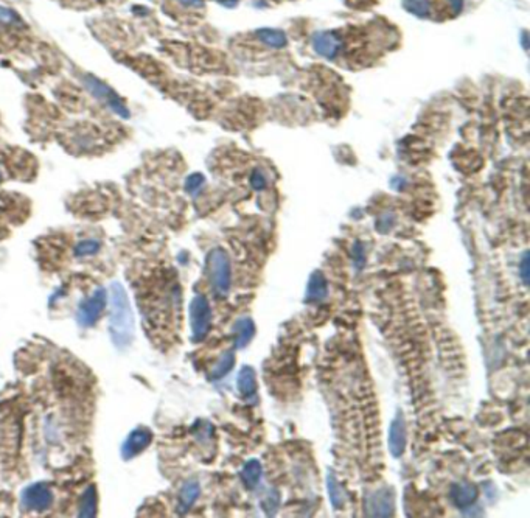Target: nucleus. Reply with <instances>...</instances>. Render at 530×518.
<instances>
[{
  "instance_id": "1",
  "label": "nucleus",
  "mask_w": 530,
  "mask_h": 518,
  "mask_svg": "<svg viewBox=\"0 0 530 518\" xmlns=\"http://www.w3.org/2000/svg\"><path fill=\"white\" fill-rule=\"evenodd\" d=\"M109 331L118 349L127 347L134 341V315L125 288L117 282L111 286Z\"/></svg>"
},
{
  "instance_id": "2",
  "label": "nucleus",
  "mask_w": 530,
  "mask_h": 518,
  "mask_svg": "<svg viewBox=\"0 0 530 518\" xmlns=\"http://www.w3.org/2000/svg\"><path fill=\"white\" fill-rule=\"evenodd\" d=\"M207 270L210 284H212L215 293L218 296H226L231 290L232 282L231 260H229L226 251H222L220 248L212 249L207 255Z\"/></svg>"
},
{
  "instance_id": "3",
  "label": "nucleus",
  "mask_w": 530,
  "mask_h": 518,
  "mask_svg": "<svg viewBox=\"0 0 530 518\" xmlns=\"http://www.w3.org/2000/svg\"><path fill=\"white\" fill-rule=\"evenodd\" d=\"M82 83H85V87L87 91L97 100L103 101L114 114L120 115L121 119L130 117V110H127L126 105L123 103V100H121L120 95L114 91L112 87L107 86L106 83L98 80L97 76L94 75H86L85 78H82Z\"/></svg>"
},
{
  "instance_id": "4",
  "label": "nucleus",
  "mask_w": 530,
  "mask_h": 518,
  "mask_svg": "<svg viewBox=\"0 0 530 518\" xmlns=\"http://www.w3.org/2000/svg\"><path fill=\"white\" fill-rule=\"evenodd\" d=\"M190 324L193 341L200 343L209 335L212 325V310L209 300L204 296H195L190 304Z\"/></svg>"
},
{
  "instance_id": "5",
  "label": "nucleus",
  "mask_w": 530,
  "mask_h": 518,
  "mask_svg": "<svg viewBox=\"0 0 530 518\" xmlns=\"http://www.w3.org/2000/svg\"><path fill=\"white\" fill-rule=\"evenodd\" d=\"M106 307V291L105 288H97L91 297L82 300L78 310H76V321L82 327H91L98 321L101 311Z\"/></svg>"
},
{
  "instance_id": "6",
  "label": "nucleus",
  "mask_w": 530,
  "mask_h": 518,
  "mask_svg": "<svg viewBox=\"0 0 530 518\" xmlns=\"http://www.w3.org/2000/svg\"><path fill=\"white\" fill-rule=\"evenodd\" d=\"M53 503V494L47 485L33 484L22 492V506L33 512L47 510Z\"/></svg>"
},
{
  "instance_id": "7",
  "label": "nucleus",
  "mask_w": 530,
  "mask_h": 518,
  "mask_svg": "<svg viewBox=\"0 0 530 518\" xmlns=\"http://www.w3.org/2000/svg\"><path fill=\"white\" fill-rule=\"evenodd\" d=\"M366 510L370 517H391L395 510V495L391 489H380L367 498Z\"/></svg>"
},
{
  "instance_id": "8",
  "label": "nucleus",
  "mask_w": 530,
  "mask_h": 518,
  "mask_svg": "<svg viewBox=\"0 0 530 518\" xmlns=\"http://www.w3.org/2000/svg\"><path fill=\"white\" fill-rule=\"evenodd\" d=\"M151 442H152L151 430H148V428L145 426L136 428L132 433H130V436H127L123 447H121V456H123L125 459H131L134 456H137L139 453H142Z\"/></svg>"
},
{
  "instance_id": "9",
  "label": "nucleus",
  "mask_w": 530,
  "mask_h": 518,
  "mask_svg": "<svg viewBox=\"0 0 530 518\" xmlns=\"http://www.w3.org/2000/svg\"><path fill=\"white\" fill-rule=\"evenodd\" d=\"M406 420L403 413L398 411L395 419L392 420L391 431H389V450H391L394 458H400L406 450Z\"/></svg>"
},
{
  "instance_id": "10",
  "label": "nucleus",
  "mask_w": 530,
  "mask_h": 518,
  "mask_svg": "<svg viewBox=\"0 0 530 518\" xmlns=\"http://www.w3.org/2000/svg\"><path fill=\"white\" fill-rule=\"evenodd\" d=\"M341 47V37L336 33H331V31H321V33H316L312 36V49L321 56L328 58V60L339 53Z\"/></svg>"
},
{
  "instance_id": "11",
  "label": "nucleus",
  "mask_w": 530,
  "mask_h": 518,
  "mask_svg": "<svg viewBox=\"0 0 530 518\" xmlns=\"http://www.w3.org/2000/svg\"><path fill=\"white\" fill-rule=\"evenodd\" d=\"M479 497V490L471 483H457L451 485L450 498L459 509H467L476 503Z\"/></svg>"
},
{
  "instance_id": "12",
  "label": "nucleus",
  "mask_w": 530,
  "mask_h": 518,
  "mask_svg": "<svg viewBox=\"0 0 530 518\" xmlns=\"http://www.w3.org/2000/svg\"><path fill=\"white\" fill-rule=\"evenodd\" d=\"M328 296V284L321 271L311 274L306 286V302H322Z\"/></svg>"
},
{
  "instance_id": "13",
  "label": "nucleus",
  "mask_w": 530,
  "mask_h": 518,
  "mask_svg": "<svg viewBox=\"0 0 530 518\" xmlns=\"http://www.w3.org/2000/svg\"><path fill=\"white\" fill-rule=\"evenodd\" d=\"M235 347L236 349H242L252 341V338L255 335V324L251 318H240L238 321L235 322Z\"/></svg>"
},
{
  "instance_id": "14",
  "label": "nucleus",
  "mask_w": 530,
  "mask_h": 518,
  "mask_svg": "<svg viewBox=\"0 0 530 518\" xmlns=\"http://www.w3.org/2000/svg\"><path fill=\"white\" fill-rule=\"evenodd\" d=\"M261 475H263V467H261L260 460L251 459V460H247L245 467H242L241 481L249 490H252L260 484Z\"/></svg>"
},
{
  "instance_id": "15",
  "label": "nucleus",
  "mask_w": 530,
  "mask_h": 518,
  "mask_svg": "<svg viewBox=\"0 0 530 518\" xmlns=\"http://www.w3.org/2000/svg\"><path fill=\"white\" fill-rule=\"evenodd\" d=\"M236 386L242 397H252L257 392V379H255V370L251 366H245L240 370Z\"/></svg>"
},
{
  "instance_id": "16",
  "label": "nucleus",
  "mask_w": 530,
  "mask_h": 518,
  "mask_svg": "<svg viewBox=\"0 0 530 518\" xmlns=\"http://www.w3.org/2000/svg\"><path fill=\"white\" fill-rule=\"evenodd\" d=\"M200 494H201L200 483L195 481V479H190V481L184 484L181 494H179V506H181L182 512H185V510H188L191 506H193L195 501L200 498Z\"/></svg>"
},
{
  "instance_id": "17",
  "label": "nucleus",
  "mask_w": 530,
  "mask_h": 518,
  "mask_svg": "<svg viewBox=\"0 0 530 518\" xmlns=\"http://www.w3.org/2000/svg\"><path fill=\"white\" fill-rule=\"evenodd\" d=\"M97 490H95L94 485H91L81 497L78 515L85 518L95 517V514H97Z\"/></svg>"
},
{
  "instance_id": "18",
  "label": "nucleus",
  "mask_w": 530,
  "mask_h": 518,
  "mask_svg": "<svg viewBox=\"0 0 530 518\" xmlns=\"http://www.w3.org/2000/svg\"><path fill=\"white\" fill-rule=\"evenodd\" d=\"M258 40L272 49H282L286 46V35L282 30L261 28L257 31Z\"/></svg>"
},
{
  "instance_id": "19",
  "label": "nucleus",
  "mask_w": 530,
  "mask_h": 518,
  "mask_svg": "<svg viewBox=\"0 0 530 518\" xmlns=\"http://www.w3.org/2000/svg\"><path fill=\"white\" fill-rule=\"evenodd\" d=\"M235 364V355L232 350H227L224 352V354L221 355L220 361L215 364V368L212 369V374H210V377H212L213 380H220L222 379V377L227 375L229 372H231L232 368Z\"/></svg>"
},
{
  "instance_id": "20",
  "label": "nucleus",
  "mask_w": 530,
  "mask_h": 518,
  "mask_svg": "<svg viewBox=\"0 0 530 518\" xmlns=\"http://www.w3.org/2000/svg\"><path fill=\"white\" fill-rule=\"evenodd\" d=\"M403 5L407 11L418 17H426L431 11L430 0H403Z\"/></svg>"
},
{
  "instance_id": "21",
  "label": "nucleus",
  "mask_w": 530,
  "mask_h": 518,
  "mask_svg": "<svg viewBox=\"0 0 530 518\" xmlns=\"http://www.w3.org/2000/svg\"><path fill=\"white\" fill-rule=\"evenodd\" d=\"M101 243L98 240H82L78 245L75 246V255L76 257H89L100 251Z\"/></svg>"
},
{
  "instance_id": "22",
  "label": "nucleus",
  "mask_w": 530,
  "mask_h": 518,
  "mask_svg": "<svg viewBox=\"0 0 530 518\" xmlns=\"http://www.w3.org/2000/svg\"><path fill=\"white\" fill-rule=\"evenodd\" d=\"M17 25H22V19L17 12L6 6H0V27H17Z\"/></svg>"
},
{
  "instance_id": "23",
  "label": "nucleus",
  "mask_w": 530,
  "mask_h": 518,
  "mask_svg": "<svg viewBox=\"0 0 530 518\" xmlns=\"http://www.w3.org/2000/svg\"><path fill=\"white\" fill-rule=\"evenodd\" d=\"M280 506V494L279 490L267 492V495L263 501H261V508H263L267 515H274L279 510Z\"/></svg>"
},
{
  "instance_id": "24",
  "label": "nucleus",
  "mask_w": 530,
  "mask_h": 518,
  "mask_svg": "<svg viewBox=\"0 0 530 518\" xmlns=\"http://www.w3.org/2000/svg\"><path fill=\"white\" fill-rule=\"evenodd\" d=\"M328 490H330L331 504H333L336 509H339L344 504V492L333 476L328 478Z\"/></svg>"
},
{
  "instance_id": "25",
  "label": "nucleus",
  "mask_w": 530,
  "mask_h": 518,
  "mask_svg": "<svg viewBox=\"0 0 530 518\" xmlns=\"http://www.w3.org/2000/svg\"><path fill=\"white\" fill-rule=\"evenodd\" d=\"M202 184H204V176L200 175V173H196V175H191L187 178V181H185V189H187L188 193H196V191L202 187Z\"/></svg>"
},
{
  "instance_id": "26",
  "label": "nucleus",
  "mask_w": 530,
  "mask_h": 518,
  "mask_svg": "<svg viewBox=\"0 0 530 518\" xmlns=\"http://www.w3.org/2000/svg\"><path fill=\"white\" fill-rule=\"evenodd\" d=\"M353 261H355V266L357 268V270H362L364 265H366V251H364V248L361 243H355L353 246Z\"/></svg>"
},
{
  "instance_id": "27",
  "label": "nucleus",
  "mask_w": 530,
  "mask_h": 518,
  "mask_svg": "<svg viewBox=\"0 0 530 518\" xmlns=\"http://www.w3.org/2000/svg\"><path fill=\"white\" fill-rule=\"evenodd\" d=\"M251 185L254 190H263L266 187V179L260 170H255L251 176Z\"/></svg>"
},
{
  "instance_id": "28",
  "label": "nucleus",
  "mask_w": 530,
  "mask_h": 518,
  "mask_svg": "<svg viewBox=\"0 0 530 518\" xmlns=\"http://www.w3.org/2000/svg\"><path fill=\"white\" fill-rule=\"evenodd\" d=\"M184 6H188V8H200V6L204 5V0H179Z\"/></svg>"
},
{
  "instance_id": "29",
  "label": "nucleus",
  "mask_w": 530,
  "mask_h": 518,
  "mask_svg": "<svg viewBox=\"0 0 530 518\" xmlns=\"http://www.w3.org/2000/svg\"><path fill=\"white\" fill-rule=\"evenodd\" d=\"M527 266H529V259H527V255H524V260H522V264H521V271H522V279H524L526 285H527V277H529Z\"/></svg>"
},
{
  "instance_id": "30",
  "label": "nucleus",
  "mask_w": 530,
  "mask_h": 518,
  "mask_svg": "<svg viewBox=\"0 0 530 518\" xmlns=\"http://www.w3.org/2000/svg\"><path fill=\"white\" fill-rule=\"evenodd\" d=\"M448 2L452 6V10H454L456 12H459V11L463 8V0H448Z\"/></svg>"
},
{
  "instance_id": "31",
  "label": "nucleus",
  "mask_w": 530,
  "mask_h": 518,
  "mask_svg": "<svg viewBox=\"0 0 530 518\" xmlns=\"http://www.w3.org/2000/svg\"><path fill=\"white\" fill-rule=\"evenodd\" d=\"M0 181H2V173H0Z\"/></svg>"
}]
</instances>
